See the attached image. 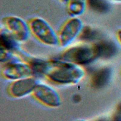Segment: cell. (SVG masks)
I'll return each mask as SVG.
<instances>
[{
  "mask_svg": "<svg viewBox=\"0 0 121 121\" xmlns=\"http://www.w3.org/2000/svg\"><path fill=\"white\" fill-rule=\"evenodd\" d=\"M117 39L119 43L121 44V29H119L116 34Z\"/></svg>",
  "mask_w": 121,
  "mask_h": 121,
  "instance_id": "16",
  "label": "cell"
},
{
  "mask_svg": "<svg viewBox=\"0 0 121 121\" xmlns=\"http://www.w3.org/2000/svg\"><path fill=\"white\" fill-rule=\"evenodd\" d=\"M98 57L108 59L113 56L117 52L116 45L109 40H101L95 44Z\"/></svg>",
  "mask_w": 121,
  "mask_h": 121,
  "instance_id": "9",
  "label": "cell"
},
{
  "mask_svg": "<svg viewBox=\"0 0 121 121\" xmlns=\"http://www.w3.org/2000/svg\"><path fill=\"white\" fill-rule=\"evenodd\" d=\"M45 75L55 83L73 84L79 82L85 75L84 70L78 64L62 61L49 62Z\"/></svg>",
  "mask_w": 121,
  "mask_h": 121,
  "instance_id": "1",
  "label": "cell"
},
{
  "mask_svg": "<svg viewBox=\"0 0 121 121\" xmlns=\"http://www.w3.org/2000/svg\"><path fill=\"white\" fill-rule=\"evenodd\" d=\"M86 121V120H78V121Z\"/></svg>",
  "mask_w": 121,
  "mask_h": 121,
  "instance_id": "19",
  "label": "cell"
},
{
  "mask_svg": "<svg viewBox=\"0 0 121 121\" xmlns=\"http://www.w3.org/2000/svg\"><path fill=\"white\" fill-rule=\"evenodd\" d=\"M68 11L72 15L78 16L85 10L86 0H69Z\"/></svg>",
  "mask_w": 121,
  "mask_h": 121,
  "instance_id": "12",
  "label": "cell"
},
{
  "mask_svg": "<svg viewBox=\"0 0 121 121\" xmlns=\"http://www.w3.org/2000/svg\"><path fill=\"white\" fill-rule=\"evenodd\" d=\"M37 84L35 78L27 77L15 80L9 85L8 91L13 97H22L33 93Z\"/></svg>",
  "mask_w": 121,
  "mask_h": 121,
  "instance_id": "8",
  "label": "cell"
},
{
  "mask_svg": "<svg viewBox=\"0 0 121 121\" xmlns=\"http://www.w3.org/2000/svg\"><path fill=\"white\" fill-rule=\"evenodd\" d=\"M32 93L37 101L46 106L56 107L60 104L59 94L53 88L48 85L38 83Z\"/></svg>",
  "mask_w": 121,
  "mask_h": 121,
  "instance_id": "4",
  "label": "cell"
},
{
  "mask_svg": "<svg viewBox=\"0 0 121 121\" xmlns=\"http://www.w3.org/2000/svg\"><path fill=\"white\" fill-rule=\"evenodd\" d=\"M60 0L63 1V2H68V1H69V0Z\"/></svg>",
  "mask_w": 121,
  "mask_h": 121,
  "instance_id": "18",
  "label": "cell"
},
{
  "mask_svg": "<svg viewBox=\"0 0 121 121\" xmlns=\"http://www.w3.org/2000/svg\"><path fill=\"white\" fill-rule=\"evenodd\" d=\"M10 51L0 48V61L5 62L12 58V54H10Z\"/></svg>",
  "mask_w": 121,
  "mask_h": 121,
  "instance_id": "15",
  "label": "cell"
},
{
  "mask_svg": "<svg viewBox=\"0 0 121 121\" xmlns=\"http://www.w3.org/2000/svg\"><path fill=\"white\" fill-rule=\"evenodd\" d=\"M2 73L6 78L16 80L29 77L34 73L29 64L14 61L5 66Z\"/></svg>",
  "mask_w": 121,
  "mask_h": 121,
  "instance_id": "7",
  "label": "cell"
},
{
  "mask_svg": "<svg viewBox=\"0 0 121 121\" xmlns=\"http://www.w3.org/2000/svg\"><path fill=\"white\" fill-rule=\"evenodd\" d=\"M29 27L35 36L42 43L50 46H54L58 43V36L44 19L35 18L29 22Z\"/></svg>",
  "mask_w": 121,
  "mask_h": 121,
  "instance_id": "3",
  "label": "cell"
},
{
  "mask_svg": "<svg viewBox=\"0 0 121 121\" xmlns=\"http://www.w3.org/2000/svg\"><path fill=\"white\" fill-rule=\"evenodd\" d=\"M81 20L77 18L68 20L61 28L58 35L60 44L62 46L69 44L78 35L83 28Z\"/></svg>",
  "mask_w": 121,
  "mask_h": 121,
  "instance_id": "6",
  "label": "cell"
},
{
  "mask_svg": "<svg viewBox=\"0 0 121 121\" xmlns=\"http://www.w3.org/2000/svg\"><path fill=\"white\" fill-rule=\"evenodd\" d=\"M89 8L93 11L100 13L107 12L109 9V3L106 0H86Z\"/></svg>",
  "mask_w": 121,
  "mask_h": 121,
  "instance_id": "13",
  "label": "cell"
},
{
  "mask_svg": "<svg viewBox=\"0 0 121 121\" xmlns=\"http://www.w3.org/2000/svg\"><path fill=\"white\" fill-rule=\"evenodd\" d=\"M114 1H116V2H121V0H112Z\"/></svg>",
  "mask_w": 121,
  "mask_h": 121,
  "instance_id": "17",
  "label": "cell"
},
{
  "mask_svg": "<svg viewBox=\"0 0 121 121\" xmlns=\"http://www.w3.org/2000/svg\"><path fill=\"white\" fill-rule=\"evenodd\" d=\"M98 57L95 44L73 46L65 51L61 56L63 61L79 65L90 63Z\"/></svg>",
  "mask_w": 121,
  "mask_h": 121,
  "instance_id": "2",
  "label": "cell"
},
{
  "mask_svg": "<svg viewBox=\"0 0 121 121\" xmlns=\"http://www.w3.org/2000/svg\"><path fill=\"white\" fill-rule=\"evenodd\" d=\"M2 24L8 33L11 35L17 41H26L29 35V29L26 23L21 18L9 16L2 19Z\"/></svg>",
  "mask_w": 121,
  "mask_h": 121,
  "instance_id": "5",
  "label": "cell"
},
{
  "mask_svg": "<svg viewBox=\"0 0 121 121\" xmlns=\"http://www.w3.org/2000/svg\"><path fill=\"white\" fill-rule=\"evenodd\" d=\"M99 34L96 30L90 26H85L83 27L79 35V37L80 40L91 42L95 40L98 38Z\"/></svg>",
  "mask_w": 121,
  "mask_h": 121,
  "instance_id": "14",
  "label": "cell"
},
{
  "mask_svg": "<svg viewBox=\"0 0 121 121\" xmlns=\"http://www.w3.org/2000/svg\"><path fill=\"white\" fill-rule=\"evenodd\" d=\"M111 76V71L108 68H101L94 73L91 78V84L95 88L104 86L108 82Z\"/></svg>",
  "mask_w": 121,
  "mask_h": 121,
  "instance_id": "10",
  "label": "cell"
},
{
  "mask_svg": "<svg viewBox=\"0 0 121 121\" xmlns=\"http://www.w3.org/2000/svg\"><path fill=\"white\" fill-rule=\"evenodd\" d=\"M17 40L9 33H1L0 35V48L12 51L17 48Z\"/></svg>",
  "mask_w": 121,
  "mask_h": 121,
  "instance_id": "11",
  "label": "cell"
}]
</instances>
